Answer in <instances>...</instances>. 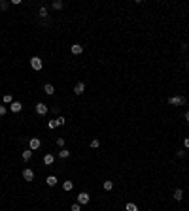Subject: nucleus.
<instances>
[{
    "label": "nucleus",
    "instance_id": "7ed1b4c3",
    "mask_svg": "<svg viewBox=\"0 0 189 211\" xmlns=\"http://www.w3.org/2000/svg\"><path fill=\"white\" fill-rule=\"evenodd\" d=\"M89 200H91V196L87 192H80L78 194V204L80 206H83V204H89Z\"/></svg>",
    "mask_w": 189,
    "mask_h": 211
},
{
    "label": "nucleus",
    "instance_id": "6e6552de",
    "mask_svg": "<svg viewBox=\"0 0 189 211\" xmlns=\"http://www.w3.org/2000/svg\"><path fill=\"white\" fill-rule=\"evenodd\" d=\"M70 51H72V55H81V53H83V45L74 44L72 47H70Z\"/></svg>",
    "mask_w": 189,
    "mask_h": 211
},
{
    "label": "nucleus",
    "instance_id": "ddd939ff",
    "mask_svg": "<svg viewBox=\"0 0 189 211\" xmlns=\"http://www.w3.org/2000/svg\"><path fill=\"white\" fill-rule=\"evenodd\" d=\"M53 162H55V157H53V155H45V157H44V164H47V166H49V164H53Z\"/></svg>",
    "mask_w": 189,
    "mask_h": 211
},
{
    "label": "nucleus",
    "instance_id": "9d476101",
    "mask_svg": "<svg viewBox=\"0 0 189 211\" xmlns=\"http://www.w3.org/2000/svg\"><path fill=\"white\" fill-rule=\"evenodd\" d=\"M9 109H11V111L14 113H19L23 109V104L21 102H11V106H9Z\"/></svg>",
    "mask_w": 189,
    "mask_h": 211
},
{
    "label": "nucleus",
    "instance_id": "c85d7f7f",
    "mask_svg": "<svg viewBox=\"0 0 189 211\" xmlns=\"http://www.w3.org/2000/svg\"><path fill=\"white\" fill-rule=\"evenodd\" d=\"M185 121H187V123H189V111H187V113H185Z\"/></svg>",
    "mask_w": 189,
    "mask_h": 211
},
{
    "label": "nucleus",
    "instance_id": "0eeeda50",
    "mask_svg": "<svg viewBox=\"0 0 189 211\" xmlns=\"http://www.w3.org/2000/svg\"><path fill=\"white\" fill-rule=\"evenodd\" d=\"M23 177H25V181H32L34 179V171L30 168H27V170H23Z\"/></svg>",
    "mask_w": 189,
    "mask_h": 211
},
{
    "label": "nucleus",
    "instance_id": "b1692460",
    "mask_svg": "<svg viewBox=\"0 0 189 211\" xmlns=\"http://www.w3.org/2000/svg\"><path fill=\"white\" fill-rule=\"evenodd\" d=\"M6 111H8V109H6V106L2 104V106H0V117H4V115H6Z\"/></svg>",
    "mask_w": 189,
    "mask_h": 211
},
{
    "label": "nucleus",
    "instance_id": "aec40b11",
    "mask_svg": "<svg viewBox=\"0 0 189 211\" xmlns=\"http://www.w3.org/2000/svg\"><path fill=\"white\" fill-rule=\"evenodd\" d=\"M40 17H47V8H45V6L40 8Z\"/></svg>",
    "mask_w": 189,
    "mask_h": 211
},
{
    "label": "nucleus",
    "instance_id": "f257e3e1",
    "mask_svg": "<svg viewBox=\"0 0 189 211\" xmlns=\"http://www.w3.org/2000/svg\"><path fill=\"white\" fill-rule=\"evenodd\" d=\"M30 66H32V70L40 72L42 66H44V64H42V58H40V57H32V58H30Z\"/></svg>",
    "mask_w": 189,
    "mask_h": 211
},
{
    "label": "nucleus",
    "instance_id": "6ab92c4d",
    "mask_svg": "<svg viewBox=\"0 0 189 211\" xmlns=\"http://www.w3.org/2000/svg\"><path fill=\"white\" fill-rule=\"evenodd\" d=\"M63 6H64V4H63V2H61V0H57V2H53V8H55V9H63Z\"/></svg>",
    "mask_w": 189,
    "mask_h": 211
},
{
    "label": "nucleus",
    "instance_id": "393cba45",
    "mask_svg": "<svg viewBox=\"0 0 189 211\" xmlns=\"http://www.w3.org/2000/svg\"><path fill=\"white\" fill-rule=\"evenodd\" d=\"M70 211H81V206L80 204H74V206L70 207Z\"/></svg>",
    "mask_w": 189,
    "mask_h": 211
},
{
    "label": "nucleus",
    "instance_id": "9b49d317",
    "mask_svg": "<svg viewBox=\"0 0 189 211\" xmlns=\"http://www.w3.org/2000/svg\"><path fill=\"white\" fill-rule=\"evenodd\" d=\"M74 189V183L72 181H64L63 183V190H66V192H70V190Z\"/></svg>",
    "mask_w": 189,
    "mask_h": 211
},
{
    "label": "nucleus",
    "instance_id": "1a4fd4ad",
    "mask_svg": "<svg viewBox=\"0 0 189 211\" xmlns=\"http://www.w3.org/2000/svg\"><path fill=\"white\" fill-rule=\"evenodd\" d=\"M44 92H45V94H47V96L55 94V87L51 85V83H45V85H44Z\"/></svg>",
    "mask_w": 189,
    "mask_h": 211
},
{
    "label": "nucleus",
    "instance_id": "20e7f679",
    "mask_svg": "<svg viewBox=\"0 0 189 211\" xmlns=\"http://www.w3.org/2000/svg\"><path fill=\"white\" fill-rule=\"evenodd\" d=\"M83 90H85V83L83 81H80V83H76V87H74V94H83Z\"/></svg>",
    "mask_w": 189,
    "mask_h": 211
},
{
    "label": "nucleus",
    "instance_id": "5701e85b",
    "mask_svg": "<svg viewBox=\"0 0 189 211\" xmlns=\"http://www.w3.org/2000/svg\"><path fill=\"white\" fill-rule=\"evenodd\" d=\"M11 94H4V104H11Z\"/></svg>",
    "mask_w": 189,
    "mask_h": 211
},
{
    "label": "nucleus",
    "instance_id": "a878e982",
    "mask_svg": "<svg viewBox=\"0 0 189 211\" xmlns=\"http://www.w3.org/2000/svg\"><path fill=\"white\" fill-rule=\"evenodd\" d=\"M55 121H57V125L61 126V125H64V117L61 115V117H57V119H55Z\"/></svg>",
    "mask_w": 189,
    "mask_h": 211
},
{
    "label": "nucleus",
    "instance_id": "4468645a",
    "mask_svg": "<svg viewBox=\"0 0 189 211\" xmlns=\"http://www.w3.org/2000/svg\"><path fill=\"white\" fill-rule=\"evenodd\" d=\"M32 158V149H27V151H23V160L27 162V160H30Z\"/></svg>",
    "mask_w": 189,
    "mask_h": 211
},
{
    "label": "nucleus",
    "instance_id": "bb28decb",
    "mask_svg": "<svg viewBox=\"0 0 189 211\" xmlns=\"http://www.w3.org/2000/svg\"><path fill=\"white\" fill-rule=\"evenodd\" d=\"M57 145L59 147H64V138H57Z\"/></svg>",
    "mask_w": 189,
    "mask_h": 211
},
{
    "label": "nucleus",
    "instance_id": "c756f323",
    "mask_svg": "<svg viewBox=\"0 0 189 211\" xmlns=\"http://www.w3.org/2000/svg\"><path fill=\"white\" fill-rule=\"evenodd\" d=\"M187 66H189V62H187Z\"/></svg>",
    "mask_w": 189,
    "mask_h": 211
},
{
    "label": "nucleus",
    "instance_id": "412c9836",
    "mask_svg": "<svg viewBox=\"0 0 189 211\" xmlns=\"http://www.w3.org/2000/svg\"><path fill=\"white\" fill-rule=\"evenodd\" d=\"M57 121H49V123H47V128H49V130H53V128H57Z\"/></svg>",
    "mask_w": 189,
    "mask_h": 211
},
{
    "label": "nucleus",
    "instance_id": "39448f33",
    "mask_svg": "<svg viewBox=\"0 0 189 211\" xmlns=\"http://www.w3.org/2000/svg\"><path fill=\"white\" fill-rule=\"evenodd\" d=\"M40 145H42V141L38 138H32L30 141H28V147L32 149V151H36V149H40Z\"/></svg>",
    "mask_w": 189,
    "mask_h": 211
},
{
    "label": "nucleus",
    "instance_id": "a211bd4d",
    "mask_svg": "<svg viewBox=\"0 0 189 211\" xmlns=\"http://www.w3.org/2000/svg\"><path fill=\"white\" fill-rule=\"evenodd\" d=\"M102 187H104V190H112L113 189V181H104Z\"/></svg>",
    "mask_w": 189,
    "mask_h": 211
},
{
    "label": "nucleus",
    "instance_id": "423d86ee",
    "mask_svg": "<svg viewBox=\"0 0 189 211\" xmlns=\"http://www.w3.org/2000/svg\"><path fill=\"white\" fill-rule=\"evenodd\" d=\"M36 113H38V115H45V113H47V106H45L44 102L36 104Z\"/></svg>",
    "mask_w": 189,
    "mask_h": 211
},
{
    "label": "nucleus",
    "instance_id": "f3484780",
    "mask_svg": "<svg viewBox=\"0 0 189 211\" xmlns=\"http://www.w3.org/2000/svg\"><path fill=\"white\" fill-rule=\"evenodd\" d=\"M125 211H138V207H136V204H127V206H125Z\"/></svg>",
    "mask_w": 189,
    "mask_h": 211
},
{
    "label": "nucleus",
    "instance_id": "f8f14e48",
    "mask_svg": "<svg viewBox=\"0 0 189 211\" xmlns=\"http://www.w3.org/2000/svg\"><path fill=\"white\" fill-rule=\"evenodd\" d=\"M57 177H55V175H49V177H47V179H45V183L49 185V187H55V185H57Z\"/></svg>",
    "mask_w": 189,
    "mask_h": 211
},
{
    "label": "nucleus",
    "instance_id": "2eb2a0df",
    "mask_svg": "<svg viewBox=\"0 0 189 211\" xmlns=\"http://www.w3.org/2000/svg\"><path fill=\"white\" fill-rule=\"evenodd\" d=\"M182 198H184V190H182V189H176V190H174V200H178V202H180Z\"/></svg>",
    "mask_w": 189,
    "mask_h": 211
},
{
    "label": "nucleus",
    "instance_id": "4be33fe9",
    "mask_svg": "<svg viewBox=\"0 0 189 211\" xmlns=\"http://www.w3.org/2000/svg\"><path fill=\"white\" fill-rule=\"evenodd\" d=\"M91 147H93V149H99L100 147V141H99V139H93V141H91Z\"/></svg>",
    "mask_w": 189,
    "mask_h": 211
},
{
    "label": "nucleus",
    "instance_id": "f03ea898",
    "mask_svg": "<svg viewBox=\"0 0 189 211\" xmlns=\"http://www.w3.org/2000/svg\"><path fill=\"white\" fill-rule=\"evenodd\" d=\"M168 104H170V106H184L185 98L184 96H170V98H168Z\"/></svg>",
    "mask_w": 189,
    "mask_h": 211
},
{
    "label": "nucleus",
    "instance_id": "cd10ccee",
    "mask_svg": "<svg viewBox=\"0 0 189 211\" xmlns=\"http://www.w3.org/2000/svg\"><path fill=\"white\" fill-rule=\"evenodd\" d=\"M184 145H185V149H189V138L184 139Z\"/></svg>",
    "mask_w": 189,
    "mask_h": 211
},
{
    "label": "nucleus",
    "instance_id": "dca6fc26",
    "mask_svg": "<svg viewBox=\"0 0 189 211\" xmlns=\"http://www.w3.org/2000/svg\"><path fill=\"white\" fill-rule=\"evenodd\" d=\"M68 157H70V151H66V149L59 151V158H68Z\"/></svg>",
    "mask_w": 189,
    "mask_h": 211
}]
</instances>
